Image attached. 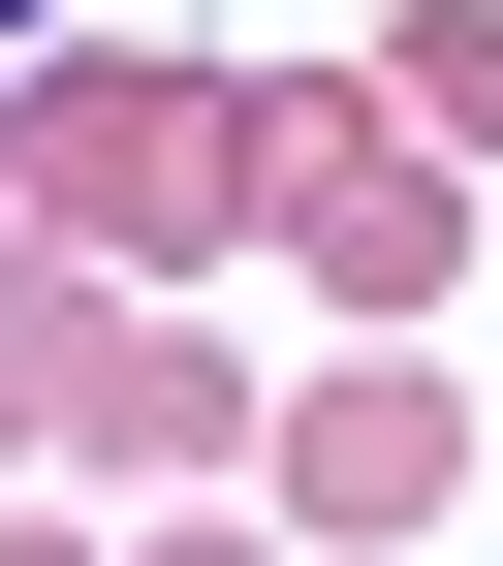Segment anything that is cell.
<instances>
[{
    "mask_svg": "<svg viewBox=\"0 0 503 566\" xmlns=\"http://www.w3.org/2000/svg\"><path fill=\"white\" fill-rule=\"evenodd\" d=\"M472 221H503V189H472L409 95H315V63H252V252L315 283L346 346H409V315H441V283H472Z\"/></svg>",
    "mask_w": 503,
    "mask_h": 566,
    "instance_id": "2",
    "label": "cell"
},
{
    "mask_svg": "<svg viewBox=\"0 0 503 566\" xmlns=\"http://www.w3.org/2000/svg\"><path fill=\"white\" fill-rule=\"evenodd\" d=\"M158 566H252V535H158Z\"/></svg>",
    "mask_w": 503,
    "mask_h": 566,
    "instance_id": "9",
    "label": "cell"
},
{
    "mask_svg": "<svg viewBox=\"0 0 503 566\" xmlns=\"http://www.w3.org/2000/svg\"><path fill=\"white\" fill-rule=\"evenodd\" d=\"M32 32H63V0H0V63H32Z\"/></svg>",
    "mask_w": 503,
    "mask_h": 566,
    "instance_id": "8",
    "label": "cell"
},
{
    "mask_svg": "<svg viewBox=\"0 0 503 566\" xmlns=\"http://www.w3.org/2000/svg\"><path fill=\"white\" fill-rule=\"evenodd\" d=\"M378 95H409V126L503 189V0H409V32H378Z\"/></svg>",
    "mask_w": 503,
    "mask_h": 566,
    "instance_id": "6",
    "label": "cell"
},
{
    "mask_svg": "<svg viewBox=\"0 0 503 566\" xmlns=\"http://www.w3.org/2000/svg\"><path fill=\"white\" fill-rule=\"evenodd\" d=\"M95 346H126V283H95V252H0V472H63Z\"/></svg>",
    "mask_w": 503,
    "mask_h": 566,
    "instance_id": "5",
    "label": "cell"
},
{
    "mask_svg": "<svg viewBox=\"0 0 503 566\" xmlns=\"http://www.w3.org/2000/svg\"><path fill=\"white\" fill-rule=\"evenodd\" d=\"M252 221V63H0V252H221Z\"/></svg>",
    "mask_w": 503,
    "mask_h": 566,
    "instance_id": "1",
    "label": "cell"
},
{
    "mask_svg": "<svg viewBox=\"0 0 503 566\" xmlns=\"http://www.w3.org/2000/svg\"><path fill=\"white\" fill-rule=\"evenodd\" d=\"M63 472H252V346L221 315H126L95 409H63Z\"/></svg>",
    "mask_w": 503,
    "mask_h": 566,
    "instance_id": "4",
    "label": "cell"
},
{
    "mask_svg": "<svg viewBox=\"0 0 503 566\" xmlns=\"http://www.w3.org/2000/svg\"><path fill=\"white\" fill-rule=\"evenodd\" d=\"M252 472H283V535H441V504H472V409H441V346H346Z\"/></svg>",
    "mask_w": 503,
    "mask_h": 566,
    "instance_id": "3",
    "label": "cell"
},
{
    "mask_svg": "<svg viewBox=\"0 0 503 566\" xmlns=\"http://www.w3.org/2000/svg\"><path fill=\"white\" fill-rule=\"evenodd\" d=\"M0 566H95V535H32V504H0Z\"/></svg>",
    "mask_w": 503,
    "mask_h": 566,
    "instance_id": "7",
    "label": "cell"
}]
</instances>
